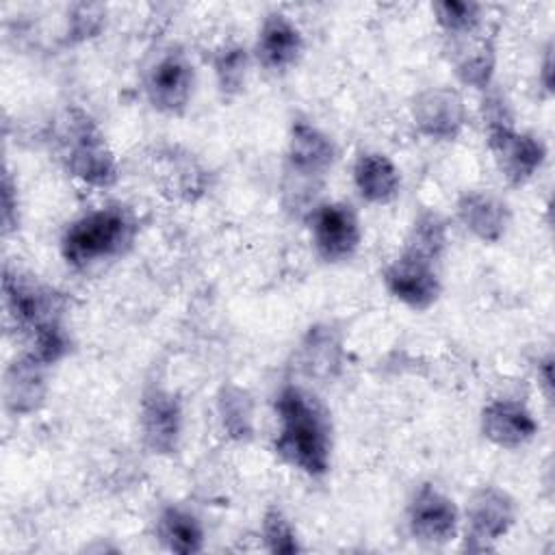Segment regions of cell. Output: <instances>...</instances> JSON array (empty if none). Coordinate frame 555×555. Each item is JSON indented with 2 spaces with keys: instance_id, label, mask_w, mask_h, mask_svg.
<instances>
[{
  "instance_id": "obj_22",
  "label": "cell",
  "mask_w": 555,
  "mask_h": 555,
  "mask_svg": "<svg viewBox=\"0 0 555 555\" xmlns=\"http://www.w3.org/2000/svg\"><path fill=\"white\" fill-rule=\"evenodd\" d=\"M217 414L223 431L238 442L254 436V405L247 390L236 384H225L217 397Z\"/></svg>"
},
{
  "instance_id": "obj_30",
  "label": "cell",
  "mask_w": 555,
  "mask_h": 555,
  "mask_svg": "<svg viewBox=\"0 0 555 555\" xmlns=\"http://www.w3.org/2000/svg\"><path fill=\"white\" fill-rule=\"evenodd\" d=\"M542 85L544 89L551 93L553 91V48L548 46L544 52V61H542Z\"/></svg>"
},
{
  "instance_id": "obj_20",
  "label": "cell",
  "mask_w": 555,
  "mask_h": 555,
  "mask_svg": "<svg viewBox=\"0 0 555 555\" xmlns=\"http://www.w3.org/2000/svg\"><path fill=\"white\" fill-rule=\"evenodd\" d=\"M156 535L171 553H199L204 546V529L195 514L184 507L167 505L156 520Z\"/></svg>"
},
{
  "instance_id": "obj_18",
  "label": "cell",
  "mask_w": 555,
  "mask_h": 555,
  "mask_svg": "<svg viewBox=\"0 0 555 555\" xmlns=\"http://www.w3.org/2000/svg\"><path fill=\"white\" fill-rule=\"evenodd\" d=\"M297 362L310 379L330 382L338 377L345 362L340 330L332 323H317L308 327L297 351Z\"/></svg>"
},
{
  "instance_id": "obj_6",
  "label": "cell",
  "mask_w": 555,
  "mask_h": 555,
  "mask_svg": "<svg viewBox=\"0 0 555 555\" xmlns=\"http://www.w3.org/2000/svg\"><path fill=\"white\" fill-rule=\"evenodd\" d=\"M195 69L186 52L167 46L154 54L143 69V91L147 102L167 115H182L191 102Z\"/></svg>"
},
{
  "instance_id": "obj_19",
  "label": "cell",
  "mask_w": 555,
  "mask_h": 555,
  "mask_svg": "<svg viewBox=\"0 0 555 555\" xmlns=\"http://www.w3.org/2000/svg\"><path fill=\"white\" fill-rule=\"evenodd\" d=\"M353 184L369 204H390L401 189L397 165L382 152H362L353 163Z\"/></svg>"
},
{
  "instance_id": "obj_23",
  "label": "cell",
  "mask_w": 555,
  "mask_h": 555,
  "mask_svg": "<svg viewBox=\"0 0 555 555\" xmlns=\"http://www.w3.org/2000/svg\"><path fill=\"white\" fill-rule=\"evenodd\" d=\"M405 251L416 254L421 258H427L431 262H438L447 249V223L436 210H423L408 236H405Z\"/></svg>"
},
{
  "instance_id": "obj_4",
  "label": "cell",
  "mask_w": 555,
  "mask_h": 555,
  "mask_svg": "<svg viewBox=\"0 0 555 555\" xmlns=\"http://www.w3.org/2000/svg\"><path fill=\"white\" fill-rule=\"evenodd\" d=\"M61 156L67 171L89 186H111L117 180V160L98 128L80 108H69L59 130Z\"/></svg>"
},
{
  "instance_id": "obj_28",
  "label": "cell",
  "mask_w": 555,
  "mask_h": 555,
  "mask_svg": "<svg viewBox=\"0 0 555 555\" xmlns=\"http://www.w3.org/2000/svg\"><path fill=\"white\" fill-rule=\"evenodd\" d=\"M13 182L11 176H4L2 182V225H4V234H9L15 225H17V199H13Z\"/></svg>"
},
{
  "instance_id": "obj_12",
  "label": "cell",
  "mask_w": 555,
  "mask_h": 555,
  "mask_svg": "<svg viewBox=\"0 0 555 555\" xmlns=\"http://www.w3.org/2000/svg\"><path fill=\"white\" fill-rule=\"evenodd\" d=\"M486 143L503 178L516 186L529 182L546 160L544 141L531 132L507 128L486 134Z\"/></svg>"
},
{
  "instance_id": "obj_21",
  "label": "cell",
  "mask_w": 555,
  "mask_h": 555,
  "mask_svg": "<svg viewBox=\"0 0 555 555\" xmlns=\"http://www.w3.org/2000/svg\"><path fill=\"white\" fill-rule=\"evenodd\" d=\"M453 65L462 85L486 91L492 87L496 67V50L492 39H470L468 43H462L453 56Z\"/></svg>"
},
{
  "instance_id": "obj_8",
  "label": "cell",
  "mask_w": 555,
  "mask_h": 555,
  "mask_svg": "<svg viewBox=\"0 0 555 555\" xmlns=\"http://www.w3.org/2000/svg\"><path fill=\"white\" fill-rule=\"evenodd\" d=\"M516 507L512 496L496 486H481L466 505V548L486 551L514 525Z\"/></svg>"
},
{
  "instance_id": "obj_25",
  "label": "cell",
  "mask_w": 555,
  "mask_h": 555,
  "mask_svg": "<svg viewBox=\"0 0 555 555\" xmlns=\"http://www.w3.org/2000/svg\"><path fill=\"white\" fill-rule=\"evenodd\" d=\"M438 26L453 39L473 37L481 24V7L466 0H444L434 4Z\"/></svg>"
},
{
  "instance_id": "obj_1",
  "label": "cell",
  "mask_w": 555,
  "mask_h": 555,
  "mask_svg": "<svg viewBox=\"0 0 555 555\" xmlns=\"http://www.w3.org/2000/svg\"><path fill=\"white\" fill-rule=\"evenodd\" d=\"M275 412L280 421L275 453L288 466L323 477L330 470L332 427L321 401L297 384H284L275 397Z\"/></svg>"
},
{
  "instance_id": "obj_27",
  "label": "cell",
  "mask_w": 555,
  "mask_h": 555,
  "mask_svg": "<svg viewBox=\"0 0 555 555\" xmlns=\"http://www.w3.org/2000/svg\"><path fill=\"white\" fill-rule=\"evenodd\" d=\"M106 9L102 4H74L67 17V39L87 41L104 28Z\"/></svg>"
},
{
  "instance_id": "obj_26",
  "label": "cell",
  "mask_w": 555,
  "mask_h": 555,
  "mask_svg": "<svg viewBox=\"0 0 555 555\" xmlns=\"http://www.w3.org/2000/svg\"><path fill=\"white\" fill-rule=\"evenodd\" d=\"M260 533H262L267 551H271V553L291 555V553L301 551V544L297 540V531H295L293 522L288 520V516L280 507H269L264 512Z\"/></svg>"
},
{
  "instance_id": "obj_16",
  "label": "cell",
  "mask_w": 555,
  "mask_h": 555,
  "mask_svg": "<svg viewBox=\"0 0 555 555\" xmlns=\"http://www.w3.org/2000/svg\"><path fill=\"white\" fill-rule=\"evenodd\" d=\"M301 50V30L293 20H288V15L273 11L262 20L254 46V56L267 72H286L299 61Z\"/></svg>"
},
{
  "instance_id": "obj_11",
  "label": "cell",
  "mask_w": 555,
  "mask_h": 555,
  "mask_svg": "<svg viewBox=\"0 0 555 555\" xmlns=\"http://www.w3.org/2000/svg\"><path fill=\"white\" fill-rule=\"evenodd\" d=\"M412 119L421 134L453 141L468 121L462 95L451 87H427L412 100Z\"/></svg>"
},
{
  "instance_id": "obj_7",
  "label": "cell",
  "mask_w": 555,
  "mask_h": 555,
  "mask_svg": "<svg viewBox=\"0 0 555 555\" xmlns=\"http://www.w3.org/2000/svg\"><path fill=\"white\" fill-rule=\"evenodd\" d=\"M310 238L325 262H345L360 247L362 230L356 210L347 202H325L308 212Z\"/></svg>"
},
{
  "instance_id": "obj_9",
  "label": "cell",
  "mask_w": 555,
  "mask_h": 555,
  "mask_svg": "<svg viewBox=\"0 0 555 555\" xmlns=\"http://www.w3.org/2000/svg\"><path fill=\"white\" fill-rule=\"evenodd\" d=\"M436 264L438 262L401 249V254L382 273L384 286L401 304L414 310H427L440 295Z\"/></svg>"
},
{
  "instance_id": "obj_15",
  "label": "cell",
  "mask_w": 555,
  "mask_h": 555,
  "mask_svg": "<svg viewBox=\"0 0 555 555\" xmlns=\"http://www.w3.org/2000/svg\"><path fill=\"white\" fill-rule=\"evenodd\" d=\"M48 364L26 351L4 371V405L9 412L24 416L37 412L48 395Z\"/></svg>"
},
{
  "instance_id": "obj_3",
  "label": "cell",
  "mask_w": 555,
  "mask_h": 555,
  "mask_svg": "<svg viewBox=\"0 0 555 555\" xmlns=\"http://www.w3.org/2000/svg\"><path fill=\"white\" fill-rule=\"evenodd\" d=\"M336 160L334 141L314 124L297 119L291 126L284 167V195L288 206L306 208Z\"/></svg>"
},
{
  "instance_id": "obj_17",
  "label": "cell",
  "mask_w": 555,
  "mask_h": 555,
  "mask_svg": "<svg viewBox=\"0 0 555 555\" xmlns=\"http://www.w3.org/2000/svg\"><path fill=\"white\" fill-rule=\"evenodd\" d=\"M455 212L460 223L479 241L496 243L509 225V206L492 191L470 189L457 197Z\"/></svg>"
},
{
  "instance_id": "obj_2",
  "label": "cell",
  "mask_w": 555,
  "mask_h": 555,
  "mask_svg": "<svg viewBox=\"0 0 555 555\" xmlns=\"http://www.w3.org/2000/svg\"><path fill=\"white\" fill-rule=\"evenodd\" d=\"M137 236L134 215L119 204L89 210L74 219L61 236V254L74 269H89L121 256Z\"/></svg>"
},
{
  "instance_id": "obj_14",
  "label": "cell",
  "mask_w": 555,
  "mask_h": 555,
  "mask_svg": "<svg viewBox=\"0 0 555 555\" xmlns=\"http://www.w3.org/2000/svg\"><path fill=\"white\" fill-rule=\"evenodd\" d=\"M481 434L501 449H520L540 429L531 410L516 399H494L483 405L479 416Z\"/></svg>"
},
{
  "instance_id": "obj_29",
  "label": "cell",
  "mask_w": 555,
  "mask_h": 555,
  "mask_svg": "<svg viewBox=\"0 0 555 555\" xmlns=\"http://www.w3.org/2000/svg\"><path fill=\"white\" fill-rule=\"evenodd\" d=\"M551 369H553V358H551V356H546L544 360H540V364H538V377L542 379V386H544L546 397H551V392H553V373H551Z\"/></svg>"
},
{
  "instance_id": "obj_5",
  "label": "cell",
  "mask_w": 555,
  "mask_h": 555,
  "mask_svg": "<svg viewBox=\"0 0 555 555\" xmlns=\"http://www.w3.org/2000/svg\"><path fill=\"white\" fill-rule=\"evenodd\" d=\"M2 291L9 317L30 338L46 330L63 327L61 319L65 299L48 284H41L30 275L17 273V269L7 267L2 278Z\"/></svg>"
},
{
  "instance_id": "obj_10",
  "label": "cell",
  "mask_w": 555,
  "mask_h": 555,
  "mask_svg": "<svg viewBox=\"0 0 555 555\" xmlns=\"http://www.w3.org/2000/svg\"><path fill=\"white\" fill-rule=\"evenodd\" d=\"M460 514L444 492L436 486H421L408 505V529L416 542L438 546L455 538Z\"/></svg>"
},
{
  "instance_id": "obj_24",
  "label": "cell",
  "mask_w": 555,
  "mask_h": 555,
  "mask_svg": "<svg viewBox=\"0 0 555 555\" xmlns=\"http://www.w3.org/2000/svg\"><path fill=\"white\" fill-rule=\"evenodd\" d=\"M247 65H249V54L238 43H225L215 52L212 67H215L217 85L223 98H232L243 89Z\"/></svg>"
},
{
  "instance_id": "obj_13",
  "label": "cell",
  "mask_w": 555,
  "mask_h": 555,
  "mask_svg": "<svg viewBox=\"0 0 555 555\" xmlns=\"http://www.w3.org/2000/svg\"><path fill=\"white\" fill-rule=\"evenodd\" d=\"M139 425L143 444L152 453H173L182 431V405L178 397L160 386H150L141 399Z\"/></svg>"
}]
</instances>
